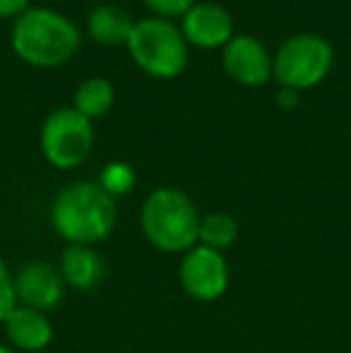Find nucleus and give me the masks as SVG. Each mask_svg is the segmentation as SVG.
I'll use <instances>...</instances> for the list:
<instances>
[{
    "instance_id": "obj_1",
    "label": "nucleus",
    "mask_w": 351,
    "mask_h": 353,
    "mask_svg": "<svg viewBox=\"0 0 351 353\" xmlns=\"http://www.w3.org/2000/svg\"><path fill=\"white\" fill-rule=\"evenodd\" d=\"M53 231L68 245H97L106 241L118 223V202L99 183L77 181L66 185L51 205Z\"/></svg>"
},
{
    "instance_id": "obj_2",
    "label": "nucleus",
    "mask_w": 351,
    "mask_h": 353,
    "mask_svg": "<svg viewBox=\"0 0 351 353\" xmlns=\"http://www.w3.org/2000/svg\"><path fill=\"white\" fill-rule=\"evenodd\" d=\"M80 46V29L58 10L29 8L12 24V51L27 65L58 68L75 58Z\"/></svg>"
},
{
    "instance_id": "obj_3",
    "label": "nucleus",
    "mask_w": 351,
    "mask_h": 353,
    "mask_svg": "<svg viewBox=\"0 0 351 353\" xmlns=\"http://www.w3.org/2000/svg\"><path fill=\"white\" fill-rule=\"evenodd\" d=\"M202 214L188 192L178 188H157L145 197L140 210L142 236L166 255H183L197 245Z\"/></svg>"
},
{
    "instance_id": "obj_4",
    "label": "nucleus",
    "mask_w": 351,
    "mask_h": 353,
    "mask_svg": "<svg viewBox=\"0 0 351 353\" xmlns=\"http://www.w3.org/2000/svg\"><path fill=\"white\" fill-rule=\"evenodd\" d=\"M128 51L137 68L154 79H174L188 65V41L171 19H137L128 39Z\"/></svg>"
},
{
    "instance_id": "obj_5",
    "label": "nucleus",
    "mask_w": 351,
    "mask_h": 353,
    "mask_svg": "<svg viewBox=\"0 0 351 353\" xmlns=\"http://www.w3.org/2000/svg\"><path fill=\"white\" fill-rule=\"evenodd\" d=\"M334 48L320 34H296L277 48L272 58V77L286 89H313L332 70Z\"/></svg>"
},
{
    "instance_id": "obj_6",
    "label": "nucleus",
    "mask_w": 351,
    "mask_h": 353,
    "mask_svg": "<svg viewBox=\"0 0 351 353\" xmlns=\"http://www.w3.org/2000/svg\"><path fill=\"white\" fill-rule=\"evenodd\" d=\"M41 154L53 168L72 171L82 166L89 159L94 147V128L92 121L75 111L72 106L56 108L48 113V118L41 125Z\"/></svg>"
},
{
    "instance_id": "obj_7",
    "label": "nucleus",
    "mask_w": 351,
    "mask_h": 353,
    "mask_svg": "<svg viewBox=\"0 0 351 353\" xmlns=\"http://www.w3.org/2000/svg\"><path fill=\"white\" fill-rule=\"evenodd\" d=\"M178 281L188 298L195 303H214L229 291L231 270L224 252L205 245H192L181 255Z\"/></svg>"
},
{
    "instance_id": "obj_8",
    "label": "nucleus",
    "mask_w": 351,
    "mask_h": 353,
    "mask_svg": "<svg viewBox=\"0 0 351 353\" xmlns=\"http://www.w3.org/2000/svg\"><path fill=\"white\" fill-rule=\"evenodd\" d=\"M66 288L58 265L46 260H29L19 270H14V291L19 305L51 312L63 303Z\"/></svg>"
},
{
    "instance_id": "obj_9",
    "label": "nucleus",
    "mask_w": 351,
    "mask_h": 353,
    "mask_svg": "<svg viewBox=\"0 0 351 353\" xmlns=\"http://www.w3.org/2000/svg\"><path fill=\"white\" fill-rule=\"evenodd\" d=\"M224 72L243 87H263L272 79V56L255 37L241 34L224 46Z\"/></svg>"
},
{
    "instance_id": "obj_10",
    "label": "nucleus",
    "mask_w": 351,
    "mask_h": 353,
    "mask_svg": "<svg viewBox=\"0 0 351 353\" xmlns=\"http://www.w3.org/2000/svg\"><path fill=\"white\" fill-rule=\"evenodd\" d=\"M181 32L197 48H224L234 39V17L219 3H195L181 17Z\"/></svg>"
},
{
    "instance_id": "obj_11",
    "label": "nucleus",
    "mask_w": 351,
    "mask_h": 353,
    "mask_svg": "<svg viewBox=\"0 0 351 353\" xmlns=\"http://www.w3.org/2000/svg\"><path fill=\"white\" fill-rule=\"evenodd\" d=\"M8 346L17 353H39L46 351L53 341V322L48 312L34 310L27 305H17L3 322Z\"/></svg>"
},
{
    "instance_id": "obj_12",
    "label": "nucleus",
    "mask_w": 351,
    "mask_h": 353,
    "mask_svg": "<svg viewBox=\"0 0 351 353\" xmlns=\"http://www.w3.org/2000/svg\"><path fill=\"white\" fill-rule=\"evenodd\" d=\"M58 270H61L66 286L80 293L94 291L106 274V265L92 245H66V250L61 252Z\"/></svg>"
},
{
    "instance_id": "obj_13",
    "label": "nucleus",
    "mask_w": 351,
    "mask_h": 353,
    "mask_svg": "<svg viewBox=\"0 0 351 353\" xmlns=\"http://www.w3.org/2000/svg\"><path fill=\"white\" fill-rule=\"evenodd\" d=\"M132 27H135V19L118 5H99L87 19L89 37L103 46H123V43L128 46Z\"/></svg>"
},
{
    "instance_id": "obj_14",
    "label": "nucleus",
    "mask_w": 351,
    "mask_h": 353,
    "mask_svg": "<svg viewBox=\"0 0 351 353\" xmlns=\"http://www.w3.org/2000/svg\"><path fill=\"white\" fill-rule=\"evenodd\" d=\"M116 103V89L108 79L103 77H89L75 89L72 97V108L87 121L106 116Z\"/></svg>"
},
{
    "instance_id": "obj_15",
    "label": "nucleus",
    "mask_w": 351,
    "mask_h": 353,
    "mask_svg": "<svg viewBox=\"0 0 351 353\" xmlns=\"http://www.w3.org/2000/svg\"><path fill=\"white\" fill-rule=\"evenodd\" d=\"M239 241V223L231 214L212 212L200 219V231H197V245L212 248L217 252H226Z\"/></svg>"
},
{
    "instance_id": "obj_16",
    "label": "nucleus",
    "mask_w": 351,
    "mask_h": 353,
    "mask_svg": "<svg viewBox=\"0 0 351 353\" xmlns=\"http://www.w3.org/2000/svg\"><path fill=\"white\" fill-rule=\"evenodd\" d=\"M135 181H137V176H135V171H132L130 163L111 161L101 168L97 183L106 195H111L113 200H118V197H126L128 192H132Z\"/></svg>"
},
{
    "instance_id": "obj_17",
    "label": "nucleus",
    "mask_w": 351,
    "mask_h": 353,
    "mask_svg": "<svg viewBox=\"0 0 351 353\" xmlns=\"http://www.w3.org/2000/svg\"><path fill=\"white\" fill-rule=\"evenodd\" d=\"M17 291H14V272L0 255V325L8 320L10 312L17 307Z\"/></svg>"
},
{
    "instance_id": "obj_18",
    "label": "nucleus",
    "mask_w": 351,
    "mask_h": 353,
    "mask_svg": "<svg viewBox=\"0 0 351 353\" xmlns=\"http://www.w3.org/2000/svg\"><path fill=\"white\" fill-rule=\"evenodd\" d=\"M195 3L197 0H145L147 8H150L157 17H164V19L183 17Z\"/></svg>"
},
{
    "instance_id": "obj_19",
    "label": "nucleus",
    "mask_w": 351,
    "mask_h": 353,
    "mask_svg": "<svg viewBox=\"0 0 351 353\" xmlns=\"http://www.w3.org/2000/svg\"><path fill=\"white\" fill-rule=\"evenodd\" d=\"M29 10V0H0V19H17Z\"/></svg>"
},
{
    "instance_id": "obj_20",
    "label": "nucleus",
    "mask_w": 351,
    "mask_h": 353,
    "mask_svg": "<svg viewBox=\"0 0 351 353\" xmlns=\"http://www.w3.org/2000/svg\"><path fill=\"white\" fill-rule=\"evenodd\" d=\"M299 103H301V92H296V89L281 87L279 92H277V106L284 108V111H294Z\"/></svg>"
},
{
    "instance_id": "obj_21",
    "label": "nucleus",
    "mask_w": 351,
    "mask_h": 353,
    "mask_svg": "<svg viewBox=\"0 0 351 353\" xmlns=\"http://www.w3.org/2000/svg\"><path fill=\"white\" fill-rule=\"evenodd\" d=\"M0 353H17L12 349V346H8V344H0Z\"/></svg>"
}]
</instances>
